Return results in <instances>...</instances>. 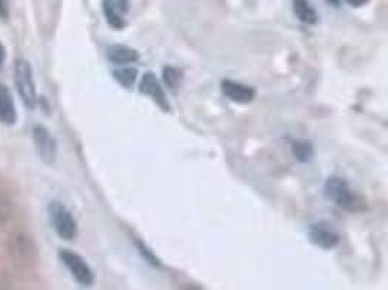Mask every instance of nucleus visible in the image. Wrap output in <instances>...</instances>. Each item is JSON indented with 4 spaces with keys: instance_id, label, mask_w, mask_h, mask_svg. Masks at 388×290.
I'll return each mask as SVG.
<instances>
[{
    "instance_id": "1",
    "label": "nucleus",
    "mask_w": 388,
    "mask_h": 290,
    "mask_svg": "<svg viewBox=\"0 0 388 290\" xmlns=\"http://www.w3.org/2000/svg\"><path fill=\"white\" fill-rule=\"evenodd\" d=\"M323 193L328 201L349 212L361 211L365 206V202L350 189L349 183L339 176L329 177L323 186Z\"/></svg>"
},
{
    "instance_id": "2",
    "label": "nucleus",
    "mask_w": 388,
    "mask_h": 290,
    "mask_svg": "<svg viewBox=\"0 0 388 290\" xmlns=\"http://www.w3.org/2000/svg\"><path fill=\"white\" fill-rule=\"evenodd\" d=\"M13 74H15L13 76L15 86L16 90H18L22 103L28 109H34L38 103V94H37V86L34 82V73H32L31 64L24 58H18L15 61Z\"/></svg>"
},
{
    "instance_id": "3",
    "label": "nucleus",
    "mask_w": 388,
    "mask_h": 290,
    "mask_svg": "<svg viewBox=\"0 0 388 290\" xmlns=\"http://www.w3.org/2000/svg\"><path fill=\"white\" fill-rule=\"evenodd\" d=\"M48 215L56 234L64 241H73L77 237V222L67 206L60 201H51L48 205Z\"/></svg>"
},
{
    "instance_id": "4",
    "label": "nucleus",
    "mask_w": 388,
    "mask_h": 290,
    "mask_svg": "<svg viewBox=\"0 0 388 290\" xmlns=\"http://www.w3.org/2000/svg\"><path fill=\"white\" fill-rule=\"evenodd\" d=\"M60 260L70 271L73 279L83 287H90L95 283V273L90 266L85 262L82 255L70 250L60 251Z\"/></svg>"
},
{
    "instance_id": "5",
    "label": "nucleus",
    "mask_w": 388,
    "mask_h": 290,
    "mask_svg": "<svg viewBox=\"0 0 388 290\" xmlns=\"http://www.w3.org/2000/svg\"><path fill=\"white\" fill-rule=\"evenodd\" d=\"M309 239L313 246L321 250H333L341 243V235H339L332 223L318 221L310 225Z\"/></svg>"
},
{
    "instance_id": "6",
    "label": "nucleus",
    "mask_w": 388,
    "mask_h": 290,
    "mask_svg": "<svg viewBox=\"0 0 388 290\" xmlns=\"http://www.w3.org/2000/svg\"><path fill=\"white\" fill-rule=\"evenodd\" d=\"M32 138H34L40 158L45 164H53L57 158V141L51 133L42 125H35L32 128Z\"/></svg>"
},
{
    "instance_id": "7",
    "label": "nucleus",
    "mask_w": 388,
    "mask_h": 290,
    "mask_svg": "<svg viewBox=\"0 0 388 290\" xmlns=\"http://www.w3.org/2000/svg\"><path fill=\"white\" fill-rule=\"evenodd\" d=\"M141 94L149 96V98L161 109L163 112H172V106L168 101V96L165 93V89L161 87L160 82L157 80L154 73H145L141 77V82H140V87H138Z\"/></svg>"
},
{
    "instance_id": "8",
    "label": "nucleus",
    "mask_w": 388,
    "mask_h": 290,
    "mask_svg": "<svg viewBox=\"0 0 388 290\" xmlns=\"http://www.w3.org/2000/svg\"><path fill=\"white\" fill-rule=\"evenodd\" d=\"M221 92L225 98L230 99L234 103L246 105L254 101L256 90L252 86L243 85L240 82H234L230 78H224L221 82Z\"/></svg>"
},
{
    "instance_id": "9",
    "label": "nucleus",
    "mask_w": 388,
    "mask_h": 290,
    "mask_svg": "<svg viewBox=\"0 0 388 290\" xmlns=\"http://www.w3.org/2000/svg\"><path fill=\"white\" fill-rule=\"evenodd\" d=\"M16 121H18V112H16L12 92L8 86L0 85V122L12 126Z\"/></svg>"
},
{
    "instance_id": "10",
    "label": "nucleus",
    "mask_w": 388,
    "mask_h": 290,
    "mask_svg": "<svg viewBox=\"0 0 388 290\" xmlns=\"http://www.w3.org/2000/svg\"><path fill=\"white\" fill-rule=\"evenodd\" d=\"M108 60L117 66H125V64H134L140 60V53L134 48H129L127 45H111L108 48Z\"/></svg>"
},
{
    "instance_id": "11",
    "label": "nucleus",
    "mask_w": 388,
    "mask_h": 290,
    "mask_svg": "<svg viewBox=\"0 0 388 290\" xmlns=\"http://www.w3.org/2000/svg\"><path fill=\"white\" fill-rule=\"evenodd\" d=\"M293 9L302 24L314 25L318 22V15L309 0H293Z\"/></svg>"
},
{
    "instance_id": "12",
    "label": "nucleus",
    "mask_w": 388,
    "mask_h": 290,
    "mask_svg": "<svg viewBox=\"0 0 388 290\" xmlns=\"http://www.w3.org/2000/svg\"><path fill=\"white\" fill-rule=\"evenodd\" d=\"M293 155L298 163H310L314 157V145L307 139H297L293 142Z\"/></svg>"
},
{
    "instance_id": "13",
    "label": "nucleus",
    "mask_w": 388,
    "mask_h": 290,
    "mask_svg": "<svg viewBox=\"0 0 388 290\" xmlns=\"http://www.w3.org/2000/svg\"><path fill=\"white\" fill-rule=\"evenodd\" d=\"M102 10H104V15H105V18H106V22L114 28V29H124L127 22L124 19V15L111 3V0H104L102 2Z\"/></svg>"
},
{
    "instance_id": "14",
    "label": "nucleus",
    "mask_w": 388,
    "mask_h": 290,
    "mask_svg": "<svg viewBox=\"0 0 388 290\" xmlns=\"http://www.w3.org/2000/svg\"><path fill=\"white\" fill-rule=\"evenodd\" d=\"M137 76L138 70L136 67H121L112 71V77H114L115 82L124 89H131L136 83Z\"/></svg>"
},
{
    "instance_id": "15",
    "label": "nucleus",
    "mask_w": 388,
    "mask_h": 290,
    "mask_svg": "<svg viewBox=\"0 0 388 290\" xmlns=\"http://www.w3.org/2000/svg\"><path fill=\"white\" fill-rule=\"evenodd\" d=\"M161 76H163V82L170 92H176L177 89H179V86L182 83V71L181 70H177L173 66H166L163 69Z\"/></svg>"
},
{
    "instance_id": "16",
    "label": "nucleus",
    "mask_w": 388,
    "mask_h": 290,
    "mask_svg": "<svg viewBox=\"0 0 388 290\" xmlns=\"http://www.w3.org/2000/svg\"><path fill=\"white\" fill-rule=\"evenodd\" d=\"M134 244H136V248H137V251H138V254L141 255V259L147 263V264H150L152 267H160L161 266V263H160V260H159V257L153 253V250L145 244V243H143L141 239H136L134 241Z\"/></svg>"
},
{
    "instance_id": "17",
    "label": "nucleus",
    "mask_w": 388,
    "mask_h": 290,
    "mask_svg": "<svg viewBox=\"0 0 388 290\" xmlns=\"http://www.w3.org/2000/svg\"><path fill=\"white\" fill-rule=\"evenodd\" d=\"M111 3L114 5L122 15H125L129 9V0H111Z\"/></svg>"
},
{
    "instance_id": "18",
    "label": "nucleus",
    "mask_w": 388,
    "mask_h": 290,
    "mask_svg": "<svg viewBox=\"0 0 388 290\" xmlns=\"http://www.w3.org/2000/svg\"><path fill=\"white\" fill-rule=\"evenodd\" d=\"M9 18V0H0V19Z\"/></svg>"
},
{
    "instance_id": "19",
    "label": "nucleus",
    "mask_w": 388,
    "mask_h": 290,
    "mask_svg": "<svg viewBox=\"0 0 388 290\" xmlns=\"http://www.w3.org/2000/svg\"><path fill=\"white\" fill-rule=\"evenodd\" d=\"M369 0H346V3L350 5L352 8H362L365 6Z\"/></svg>"
},
{
    "instance_id": "20",
    "label": "nucleus",
    "mask_w": 388,
    "mask_h": 290,
    "mask_svg": "<svg viewBox=\"0 0 388 290\" xmlns=\"http://www.w3.org/2000/svg\"><path fill=\"white\" fill-rule=\"evenodd\" d=\"M5 60H6V48L2 44V41H0V70H2V67H3Z\"/></svg>"
},
{
    "instance_id": "21",
    "label": "nucleus",
    "mask_w": 388,
    "mask_h": 290,
    "mask_svg": "<svg viewBox=\"0 0 388 290\" xmlns=\"http://www.w3.org/2000/svg\"><path fill=\"white\" fill-rule=\"evenodd\" d=\"M326 3H328V5H330V6L337 8L339 5H341V0H326Z\"/></svg>"
}]
</instances>
